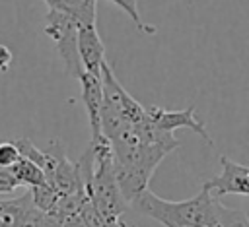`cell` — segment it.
<instances>
[{
    "label": "cell",
    "mask_w": 249,
    "mask_h": 227,
    "mask_svg": "<svg viewBox=\"0 0 249 227\" xmlns=\"http://www.w3.org/2000/svg\"><path fill=\"white\" fill-rule=\"evenodd\" d=\"M130 206L163 227H249V219L243 210L226 208L220 198L210 194L204 186L189 200L171 202L158 194L144 190Z\"/></svg>",
    "instance_id": "1"
},
{
    "label": "cell",
    "mask_w": 249,
    "mask_h": 227,
    "mask_svg": "<svg viewBox=\"0 0 249 227\" xmlns=\"http://www.w3.org/2000/svg\"><path fill=\"white\" fill-rule=\"evenodd\" d=\"M113 147L115 173L123 196L130 204L138 194L148 190L150 178L167 153L179 147L177 142H152L136 124H124L113 138H107Z\"/></svg>",
    "instance_id": "2"
},
{
    "label": "cell",
    "mask_w": 249,
    "mask_h": 227,
    "mask_svg": "<svg viewBox=\"0 0 249 227\" xmlns=\"http://www.w3.org/2000/svg\"><path fill=\"white\" fill-rule=\"evenodd\" d=\"M78 29H80V21L74 16L54 8L49 10L47 21H45V33L56 45V50L66 66V72L76 80L84 72L80 52H78Z\"/></svg>",
    "instance_id": "3"
},
{
    "label": "cell",
    "mask_w": 249,
    "mask_h": 227,
    "mask_svg": "<svg viewBox=\"0 0 249 227\" xmlns=\"http://www.w3.org/2000/svg\"><path fill=\"white\" fill-rule=\"evenodd\" d=\"M101 81H103V105L117 111L124 120L138 124L146 118V107L140 105L115 78V72L109 64V60L101 66Z\"/></svg>",
    "instance_id": "4"
},
{
    "label": "cell",
    "mask_w": 249,
    "mask_h": 227,
    "mask_svg": "<svg viewBox=\"0 0 249 227\" xmlns=\"http://www.w3.org/2000/svg\"><path fill=\"white\" fill-rule=\"evenodd\" d=\"M146 118L154 126H158L165 132H175L177 128H189L195 134H198L206 144L212 146V138H210L204 122L196 118L193 105L187 109H181V111H169L163 107H146Z\"/></svg>",
    "instance_id": "5"
},
{
    "label": "cell",
    "mask_w": 249,
    "mask_h": 227,
    "mask_svg": "<svg viewBox=\"0 0 249 227\" xmlns=\"http://www.w3.org/2000/svg\"><path fill=\"white\" fill-rule=\"evenodd\" d=\"M220 165H222L220 175L206 180L202 186L216 198H222L228 194L249 196V167L235 163L226 155L220 157Z\"/></svg>",
    "instance_id": "6"
},
{
    "label": "cell",
    "mask_w": 249,
    "mask_h": 227,
    "mask_svg": "<svg viewBox=\"0 0 249 227\" xmlns=\"http://www.w3.org/2000/svg\"><path fill=\"white\" fill-rule=\"evenodd\" d=\"M80 87H82V103L88 113L91 136L101 134V109H103V81L101 74L93 72H82L80 78Z\"/></svg>",
    "instance_id": "7"
},
{
    "label": "cell",
    "mask_w": 249,
    "mask_h": 227,
    "mask_svg": "<svg viewBox=\"0 0 249 227\" xmlns=\"http://www.w3.org/2000/svg\"><path fill=\"white\" fill-rule=\"evenodd\" d=\"M78 52L86 72L101 74V66L107 60L105 45L97 33L95 23H84L78 29Z\"/></svg>",
    "instance_id": "8"
},
{
    "label": "cell",
    "mask_w": 249,
    "mask_h": 227,
    "mask_svg": "<svg viewBox=\"0 0 249 227\" xmlns=\"http://www.w3.org/2000/svg\"><path fill=\"white\" fill-rule=\"evenodd\" d=\"M49 6L74 16L80 25L95 23V0H51Z\"/></svg>",
    "instance_id": "9"
},
{
    "label": "cell",
    "mask_w": 249,
    "mask_h": 227,
    "mask_svg": "<svg viewBox=\"0 0 249 227\" xmlns=\"http://www.w3.org/2000/svg\"><path fill=\"white\" fill-rule=\"evenodd\" d=\"M12 173L16 175V178L19 180L21 186H27V188H33V186H39V184H45L47 182V175L45 171L31 159L27 157H19L12 167Z\"/></svg>",
    "instance_id": "10"
},
{
    "label": "cell",
    "mask_w": 249,
    "mask_h": 227,
    "mask_svg": "<svg viewBox=\"0 0 249 227\" xmlns=\"http://www.w3.org/2000/svg\"><path fill=\"white\" fill-rule=\"evenodd\" d=\"M31 204H33V194H31V190H27L25 194H21L19 198L0 202V227H16L18 219L21 217V213H23Z\"/></svg>",
    "instance_id": "11"
},
{
    "label": "cell",
    "mask_w": 249,
    "mask_h": 227,
    "mask_svg": "<svg viewBox=\"0 0 249 227\" xmlns=\"http://www.w3.org/2000/svg\"><path fill=\"white\" fill-rule=\"evenodd\" d=\"M29 190L33 194V204L39 210H43L45 213H53L54 208H56V204H58V200L62 198V194L53 184H49V182L39 184V186H33Z\"/></svg>",
    "instance_id": "12"
},
{
    "label": "cell",
    "mask_w": 249,
    "mask_h": 227,
    "mask_svg": "<svg viewBox=\"0 0 249 227\" xmlns=\"http://www.w3.org/2000/svg\"><path fill=\"white\" fill-rule=\"evenodd\" d=\"M111 2L117 4L121 10H124L126 16L134 21V25H136L142 33H148V35H154V33H156V27H152V25H148V23L142 21L140 12H138V0H111Z\"/></svg>",
    "instance_id": "13"
},
{
    "label": "cell",
    "mask_w": 249,
    "mask_h": 227,
    "mask_svg": "<svg viewBox=\"0 0 249 227\" xmlns=\"http://www.w3.org/2000/svg\"><path fill=\"white\" fill-rule=\"evenodd\" d=\"M47 221V213L43 210H39L35 204H31L23 213L21 217L18 219L16 227H43Z\"/></svg>",
    "instance_id": "14"
},
{
    "label": "cell",
    "mask_w": 249,
    "mask_h": 227,
    "mask_svg": "<svg viewBox=\"0 0 249 227\" xmlns=\"http://www.w3.org/2000/svg\"><path fill=\"white\" fill-rule=\"evenodd\" d=\"M21 157L19 147L16 142H2L0 144V167H12Z\"/></svg>",
    "instance_id": "15"
},
{
    "label": "cell",
    "mask_w": 249,
    "mask_h": 227,
    "mask_svg": "<svg viewBox=\"0 0 249 227\" xmlns=\"http://www.w3.org/2000/svg\"><path fill=\"white\" fill-rule=\"evenodd\" d=\"M18 186H21V184L16 178V175L12 173V169L10 167H0V194H10Z\"/></svg>",
    "instance_id": "16"
},
{
    "label": "cell",
    "mask_w": 249,
    "mask_h": 227,
    "mask_svg": "<svg viewBox=\"0 0 249 227\" xmlns=\"http://www.w3.org/2000/svg\"><path fill=\"white\" fill-rule=\"evenodd\" d=\"M12 64V50L6 45H0V72H6Z\"/></svg>",
    "instance_id": "17"
}]
</instances>
